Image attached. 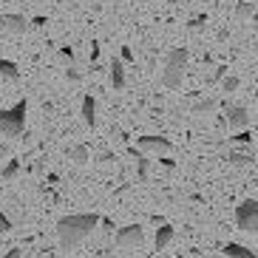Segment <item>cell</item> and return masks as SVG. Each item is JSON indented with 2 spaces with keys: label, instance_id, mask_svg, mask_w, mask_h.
I'll list each match as a JSON object with an SVG mask.
<instances>
[{
  "label": "cell",
  "instance_id": "obj_3",
  "mask_svg": "<svg viewBox=\"0 0 258 258\" xmlns=\"http://www.w3.org/2000/svg\"><path fill=\"white\" fill-rule=\"evenodd\" d=\"M187 60H190V51L184 46L173 48V51L167 54L165 60V71H162V83L167 88H179L184 80V69H187Z\"/></svg>",
  "mask_w": 258,
  "mask_h": 258
},
{
  "label": "cell",
  "instance_id": "obj_2",
  "mask_svg": "<svg viewBox=\"0 0 258 258\" xmlns=\"http://www.w3.org/2000/svg\"><path fill=\"white\" fill-rule=\"evenodd\" d=\"M26 111H29V102H26V99L15 102L12 108H0V134L9 137V139L23 137V131H26Z\"/></svg>",
  "mask_w": 258,
  "mask_h": 258
},
{
  "label": "cell",
  "instance_id": "obj_23",
  "mask_svg": "<svg viewBox=\"0 0 258 258\" xmlns=\"http://www.w3.org/2000/svg\"><path fill=\"white\" fill-rule=\"evenodd\" d=\"M12 230V221H9V216L3 210H0V233H9Z\"/></svg>",
  "mask_w": 258,
  "mask_h": 258
},
{
  "label": "cell",
  "instance_id": "obj_12",
  "mask_svg": "<svg viewBox=\"0 0 258 258\" xmlns=\"http://www.w3.org/2000/svg\"><path fill=\"white\" fill-rule=\"evenodd\" d=\"M173 235H176V230L170 227V224H162V227L156 230V250H165L167 244L173 241Z\"/></svg>",
  "mask_w": 258,
  "mask_h": 258
},
{
  "label": "cell",
  "instance_id": "obj_29",
  "mask_svg": "<svg viewBox=\"0 0 258 258\" xmlns=\"http://www.w3.org/2000/svg\"><path fill=\"white\" fill-rule=\"evenodd\" d=\"M99 57V43H91V60H97Z\"/></svg>",
  "mask_w": 258,
  "mask_h": 258
},
{
  "label": "cell",
  "instance_id": "obj_17",
  "mask_svg": "<svg viewBox=\"0 0 258 258\" xmlns=\"http://www.w3.org/2000/svg\"><path fill=\"white\" fill-rule=\"evenodd\" d=\"M227 162H230V165H235V167H244V165H250V162H252V156H250V153H241V151H233L227 156Z\"/></svg>",
  "mask_w": 258,
  "mask_h": 258
},
{
  "label": "cell",
  "instance_id": "obj_15",
  "mask_svg": "<svg viewBox=\"0 0 258 258\" xmlns=\"http://www.w3.org/2000/svg\"><path fill=\"white\" fill-rule=\"evenodd\" d=\"M0 77H6V80H17V77H20V69H17V62L3 60V57H0Z\"/></svg>",
  "mask_w": 258,
  "mask_h": 258
},
{
  "label": "cell",
  "instance_id": "obj_28",
  "mask_svg": "<svg viewBox=\"0 0 258 258\" xmlns=\"http://www.w3.org/2000/svg\"><path fill=\"white\" fill-rule=\"evenodd\" d=\"M202 23H205V17H193V20H190V29H199Z\"/></svg>",
  "mask_w": 258,
  "mask_h": 258
},
{
  "label": "cell",
  "instance_id": "obj_11",
  "mask_svg": "<svg viewBox=\"0 0 258 258\" xmlns=\"http://www.w3.org/2000/svg\"><path fill=\"white\" fill-rule=\"evenodd\" d=\"M224 255L227 258H255V252H252L250 247H244V244L230 241V244H224Z\"/></svg>",
  "mask_w": 258,
  "mask_h": 258
},
{
  "label": "cell",
  "instance_id": "obj_20",
  "mask_svg": "<svg viewBox=\"0 0 258 258\" xmlns=\"http://www.w3.org/2000/svg\"><path fill=\"white\" fill-rule=\"evenodd\" d=\"M60 60L66 62L69 69H74V48H71V46H62V48H60Z\"/></svg>",
  "mask_w": 258,
  "mask_h": 258
},
{
  "label": "cell",
  "instance_id": "obj_24",
  "mask_svg": "<svg viewBox=\"0 0 258 258\" xmlns=\"http://www.w3.org/2000/svg\"><path fill=\"white\" fill-rule=\"evenodd\" d=\"M119 60H122V62H134V51H131V46H122Z\"/></svg>",
  "mask_w": 258,
  "mask_h": 258
},
{
  "label": "cell",
  "instance_id": "obj_8",
  "mask_svg": "<svg viewBox=\"0 0 258 258\" xmlns=\"http://www.w3.org/2000/svg\"><path fill=\"white\" fill-rule=\"evenodd\" d=\"M0 29L9 34H26L29 31V20L23 15H0Z\"/></svg>",
  "mask_w": 258,
  "mask_h": 258
},
{
  "label": "cell",
  "instance_id": "obj_31",
  "mask_svg": "<svg viewBox=\"0 0 258 258\" xmlns=\"http://www.w3.org/2000/svg\"><path fill=\"white\" fill-rule=\"evenodd\" d=\"M252 20H255V26H258V12H255V15H252Z\"/></svg>",
  "mask_w": 258,
  "mask_h": 258
},
{
  "label": "cell",
  "instance_id": "obj_30",
  "mask_svg": "<svg viewBox=\"0 0 258 258\" xmlns=\"http://www.w3.org/2000/svg\"><path fill=\"white\" fill-rule=\"evenodd\" d=\"M31 26H37V29H40V26H46V17H34V20H31Z\"/></svg>",
  "mask_w": 258,
  "mask_h": 258
},
{
  "label": "cell",
  "instance_id": "obj_5",
  "mask_svg": "<svg viewBox=\"0 0 258 258\" xmlns=\"http://www.w3.org/2000/svg\"><path fill=\"white\" fill-rule=\"evenodd\" d=\"M142 241H145V230L139 224L119 227V233H116V247H122V250H137V247H142Z\"/></svg>",
  "mask_w": 258,
  "mask_h": 258
},
{
  "label": "cell",
  "instance_id": "obj_1",
  "mask_svg": "<svg viewBox=\"0 0 258 258\" xmlns=\"http://www.w3.org/2000/svg\"><path fill=\"white\" fill-rule=\"evenodd\" d=\"M99 224L97 213H71V216H62L57 221V238H60L62 250H71L77 244H83L88 235L94 233V227Z\"/></svg>",
  "mask_w": 258,
  "mask_h": 258
},
{
  "label": "cell",
  "instance_id": "obj_18",
  "mask_svg": "<svg viewBox=\"0 0 258 258\" xmlns=\"http://www.w3.org/2000/svg\"><path fill=\"white\" fill-rule=\"evenodd\" d=\"M216 105H219L216 99H202V102L193 105V111H196V114H210V111H216Z\"/></svg>",
  "mask_w": 258,
  "mask_h": 258
},
{
  "label": "cell",
  "instance_id": "obj_7",
  "mask_svg": "<svg viewBox=\"0 0 258 258\" xmlns=\"http://www.w3.org/2000/svg\"><path fill=\"white\" fill-rule=\"evenodd\" d=\"M227 125L233 131H247L250 128V111L244 105H230L227 108Z\"/></svg>",
  "mask_w": 258,
  "mask_h": 258
},
{
  "label": "cell",
  "instance_id": "obj_14",
  "mask_svg": "<svg viewBox=\"0 0 258 258\" xmlns=\"http://www.w3.org/2000/svg\"><path fill=\"white\" fill-rule=\"evenodd\" d=\"M69 159L74 162V165H85L91 156H88V148H85V145H74V148H69Z\"/></svg>",
  "mask_w": 258,
  "mask_h": 258
},
{
  "label": "cell",
  "instance_id": "obj_16",
  "mask_svg": "<svg viewBox=\"0 0 258 258\" xmlns=\"http://www.w3.org/2000/svg\"><path fill=\"white\" fill-rule=\"evenodd\" d=\"M17 173H20V162H17V159H9L6 165L0 167V179H6V182H9V179H15Z\"/></svg>",
  "mask_w": 258,
  "mask_h": 258
},
{
  "label": "cell",
  "instance_id": "obj_21",
  "mask_svg": "<svg viewBox=\"0 0 258 258\" xmlns=\"http://www.w3.org/2000/svg\"><path fill=\"white\" fill-rule=\"evenodd\" d=\"M137 165H139V179H148V159H145V156H137Z\"/></svg>",
  "mask_w": 258,
  "mask_h": 258
},
{
  "label": "cell",
  "instance_id": "obj_19",
  "mask_svg": "<svg viewBox=\"0 0 258 258\" xmlns=\"http://www.w3.org/2000/svg\"><path fill=\"white\" fill-rule=\"evenodd\" d=\"M238 85H241V80H238L235 74H230V77H224V80H221V88H224L227 94H233L235 88H238Z\"/></svg>",
  "mask_w": 258,
  "mask_h": 258
},
{
  "label": "cell",
  "instance_id": "obj_26",
  "mask_svg": "<svg viewBox=\"0 0 258 258\" xmlns=\"http://www.w3.org/2000/svg\"><path fill=\"white\" fill-rule=\"evenodd\" d=\"M0 258H23V252H20V250H9L6 255H0Z\"/></svg>",
  "mask_w": 258,
  "mask_h": 258
},
{
  "label": "cell",
  "instance_id": "obj_22",
  "mask_svg": "<svg viewBox=\"0 0 258 258\" xmlns=\"http://www.w3.org/2000/svg\"><path fill=\"white\" fill-rule=\"evenodd\" d=\"M230 139H233V142H241V145H250L252 142V137L247 134V131H238V134H235V137H230Z\"/></svg>",
  "mask_w": 258,
  "mask_h": 258
},
{
  "label": "cell",
  "instance_id": "obj_6",
  "mask_svg": "<svg viewBox=\"0 0 258 258\" xmlns=\"http://www.w3.org/2000/svg\"><path fill=\"white\" fill-rule=\"evenodd\" d=\"M139 151L142 153H156V156H167L173 151V142L167 137H139Z\"/></svg>",
  "mask_w": 258,
  "mask_h": 258
},
{
  "label": "cell",
  "instance_id": "obj_27",
  "mask_svg": "<svg viewBox=\"0 0 258 258\" xmlns=\"http://www.w3.org/2000/svg\"><path fill=\"white\" fill-rule=\"evenodd\" d=\"M69 80H71V83H80V71L69 69Z\"/></svg>",
  "mask_w": 258,
  "mask_h": 258
},
{
  "label": "cell",
  "instance_id": "obj_13",
  "mask_svg": "<svg viewBox=\"0 0 258 258\" xmlns=\"http://www.w3.org/2000/svg\"><path fill=\"white\" fill-rule=\"evenodd\" d=\"M252 15H255V9H252L250 0H238V3H235V20H238V23L250 20Z\"/></svg>",
  "mask_w": 258,
  "mask_h": 258
},
{
  "label": "cell",
  "instance_id": "obj_10",
  "mask_svg": "<svg viewBox=\"0 0 258 258\" xmlns=\"http://www.w3.org/2000/svg\"><path fill=\"white\" fill-rule=\"evenodd\" d=\"M111 85H114V91H122L125 88V62L119 57L111 60Z\"/></svg>",
  "mask_w": 258,
  "mask_h": 258
},
{
  "label": "cell",
  "instance_id": "obj_4",
  "mask_svg": "<svg viewBox=\"0 0 258 258\" xmlns=\"http://www.w3.org/2000/svg\"><path fill=\"white\" fill-rule=\"evenodd\" d=\"M235 224L244 233H258V199H244L235 207Z\"/></svg>",
  "mask_w": 258,
  "mask_h": 258
},
{
  "label": "cell",
  "instance_id": "obj_25",
  "mask_svg": "<svg viewBox=\"0 0 258 258\" xmlns=\"http://www.w3.org/2000/svg\"><path fill=\"white\" fill-rule=\"evenodd\" d=\"M9 153H12V151H9V145L0 142V162H9Z\"/></svg>",
  "mask_w": 258,
  "mask_h": 258
},
{
  "label": "cell",
  "instance_id": "obj_9",
  "mask_svg": "<svg viewBox=\"0 0 258 258\" xmlns=\"http://www.w3.org/2000/svg\"><path fill=\"white\" fill-rule=\"evenodd\" d=\"M80 114H83V122L91 131L97 128V99H94L91 94H85L83 97V111H80Z\"/></svg>",
  "mask_w": 258,
  "mask_h": 258
}]
</instances>
